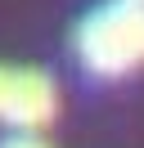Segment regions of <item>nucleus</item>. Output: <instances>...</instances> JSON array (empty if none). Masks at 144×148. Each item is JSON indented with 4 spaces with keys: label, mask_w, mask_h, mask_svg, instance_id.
<instances>
[{
    "label": "nucleus",
    "mask_w": 144,
    "mask_h": 148,
    "mask_svg": "<svg viewBox=\"0 0 144 148\" xmlns=\"http://www.w3.org/2000/svg\"><path fill=\"white\" fill-rule=\"evenodd\" d=\"M135 5H144V0H135Z\"/></svg>",
    "instance_id": "4"
},
{
    "label": "nucleus",
    "mask_w": 144,
    "mask_h": 148,
    "mask_svg": "<svg viewBox=\"0 0 144 148\" xmlns=\"http://www.w3.org/2000/svg\"><path fill=\"white\" fill-rule=\"evenodd\" d=\"M59 117V85L41 67L0 63V121L23 135H41Z\"/></svg>",
    "instance_id": "2"
},
{
    "label": "nucleus",
    "mask_w": 144,
    "mask_h": 148,
    "mask_svg": "<svg viewBox=\"0 0 144 148\" xmlns=\"http://www.w3.org/2000/svg\"><path fill=\"white\" fill-rule=\"evenodd\" d=\"M0 148H50L41 135H23V130H14V135H5L0 139Z\"/></svg>",
    "instance_id": "3"
},
{
    "label": "nucleus",
    "mask_w": 144,
    "mask_h": 148,
    "mask_svg": "<svg viewBox=\"0 0 144 148\" xmlns=\"http://www.w3.org/2000/svg\"><path fill=\"white\" fill-rule=\"evenodd\" d=\"M77 58L95 76H126L144 67V5L108 0L77 23Z\"/></svg>",
    "instance_id": "1"
}]
</instances>
